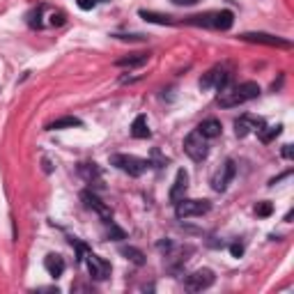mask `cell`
<instances>
[{
    "mask_svg": "<svg viewBox=\"0 0 294 294\" xmlns=\"http://www.w3.org/2000/svg\"><path fill=\"white\" fill-rule=\"evenodd\" d=\"M83 200H85L87 207L94 209V212H97V214H99L104 220H110V209H108L106 205H101V200L94 193H90V191H83Z\"/></svg>",
    "mask_w": 294,
    "mask_h": 294,
    "instance_id": "12",
    "label": "cell"
},
{
    "mask_svg": "<svg viewBox=\"0 0 294 294\" xmlns=\"http://www.w3.org/2000/svg\"><path fill=\"white\" fill-rule=\"evenodd\" d=\"M108 237H110V239H115V241H120V239H124V237H127V232H124L122 227H117V225H113V223H110V227H108Z\"/></svg>",
    "mask_w": 294,
    "mask_h": 294,
    "instance_id": "23",
    "label": "cell"
},
{
    "mask_svg": "<svg viewBox=\"0 0 294 294\" xmlns=\"http://www.w3.org/2000/svg\"><path fill=\"white\" fill-rule=\"evenodd\" d=\"M122 255L129 257L131 262H136V264H143V262H145V255H143L138 248H134V246H124V248H122Z\"/></svg>",
    "mask_w": 294,
    "mask_h": 294,
    "instance_id": "20",
    "label": "cell"
},
{
    "mask_svg": "<svg viewBox=\"0 0 294 294\" xmlns=\"http://www.w3.org/2000/svg\"><path fill=\"white\" fill-rule=\"evenodd\" d=\"M44 267H46V271L53 278H58V276H62V271H65V260H62L60 255H46L44 257Z\"/></svg>",
    "mask_w": 294,
    "mask_h": 294,
    "instance_id": "14",
    "label": "cell"
},
{
    "mask_svg": "<svg viewBox=\"0 0 294 294\" xmlns=\"http://www.w3.org/2000/svg\"><path fill=\"white\" fill-rule=\"evenodd\" d=\"M131 136H134V138H147V136H149L145 115H138V117L134 120V124H131Z\"/></svg>",
    "mask_w": 294,
    "mask_h": 294,
    "instance_id": "17",
    "label": "cell"
},
{
    "mask_svg": "<svg viewBox=\"0 0 294 294\" xmlns=\"http://www.w3.org/2000/svg\"><path fill=\"white\" fill-rule=\"evenodd\" d=\"M198 131H200L205 138H216V136H220V131H223V127H220L219 120H205L198 127Z\"/></svg>",
    "mask_w": 294,
    "mask_h": 294,
    "instance_id": "15",
    "label": "cell"
},
{
    "mask_svg": "<svg viewBox=\"0 0 294 294\" xmlns=\"http://www.w3.org/2000/svg\"><path fill=\"white\" fill-rule=\"evenodd\" d=\"M283 156H285V159H292V145L283 147Z\"/></svg>",
    "mask_w": 294,
    "mask_h": 294,
    "instance_id": "27",
    "label": "cell"
},
{
    "mask_svg": "<svg viewBox=\"0 0 294 294\" xmlns=\"http://www.w3.org/2000/svg\"><path fill=\"white\" fill-rule=\"evenodd\" d=\"M191 23H198V26H209L214 30H230L234 23V14L230 9H223V12H214V14H205V16H193Z\"/></svg>",
    "mask_w": 294,
    "mask_h": 294,
    "instance_id": "3",
    "label": "cell"
},
{
    "mask_svg": "<svg viewBox=\"0 0 294 294\" xmlns=\"http://www.w3.org/2000/svg\"><path fill=\"white\" fill-rule=\"evenodd\" d=\"M264 127V122L260 120V117H253V115H244V117H239V120L234 122V131H237V136L239 138H244V136H248L251 131H260V129Z\"/></svg>",
    "mask_w": 294,
    "mask_h": 294,
    "instance_id": "8",
    "label": "cell"
},
{
    "mask_svg": "<svg viewBox=\"0 0 294 294\" xmlns=\"http://www.w3.org/2000/svg\"><path fill=\"white\" fill-rule=\"evenodd\" d=\"M85 260H87V271H90V276H92V278H97V281H104V278H108V276H110V264L101 260L99 255L87 253Z\"/></svg>",
    "mask_w": 294,
    "mask_h": 294,
    "instance_id": "7",
    "label": "cell"
},
{
    "mask_svg": "<svg viewBox=\"0 0 294 294\" xmlns=\"http://www.w3.org/2000/svg\"><path fill=\"white\" fill-rule=\"evenodd\" d=\"M74 127H80L78 117H60V120H53V122H48V124H46L48 131H58V129H74Z\"/></svg>",
    "mask_w": 294,
    "mask_h": 294,
    "instance_id": "16",
    "label": "cell"
},
{
    "mask_svg": "<svg viewBox=\"0 0 294 294\" xmlns=\"http://www.w3.org/2000/svg\"><path fill=\"white\" fill-rule=\"evenodd\" d=\"M188 182V175H186V170H180L177 173V180H175V186L170 188V200L173 202H177V200H182L184 198V193H186V184Z\"/></svg>",
    "mask_w": 294,
    "mask_h": 294,
    "instance_id": "13",
    "label": "cell"
},
{
    "mask_svg": "<svg viewBox=\"0 0 294 294\" xmlns=\"http://www.w3.org/2000/svg\"><path fill=\"white\" fill-rule=\"evenodd\" d=\"M227 80H230V74L227 72H223V69H212V72L205 74V78H200V87L207 90V87L216 85L219 90H223V87L227 85Z\"/></svg>",
    "mask_w": 294,
    "mask_h": 294,
    "instance_id": "9",
    "label": "cell"
},
{
    "mask_svg": "<svg viewBox=\"0 0 294 294\" xmlns=\"http://www.w3.org/2000/svg\"><path fill=\"white\" fill-rule=\"evenodd\" d=\"M212 285H214V271H209V269H198L191 276H186V281H184V288L191 292H202Z\"/></svg>",
    "mask_w": 294,
    "mask_h": 294,
    "instance_id": "6",
    "label": "cell"
},
{
    "mask_svg": "<svg viewBox=\"0 0 294 294\" xmlns=\"http://www.w3.org/2000/svg\"><path fill=\"white\" fill-rule=\"evenodd\" d=\"M175 5H193V2H198V0H173Z\"/></svg>",
    "mask_w": 294,
    "mask_h": 294,
    "instance_id": "28",
    "label": "cell"
},
{
    "mask_svg": "<svg viewBox=\"0 0 294 294\" xmlns=\"http://www.w3.org/2000/svg\"><path fill=\"white\" fill-rule=\"evenodd\" d=\"M209 209H212L209 200H186V198H182V200L175 202V214H177V219L202 216V214H207Z\"/></svg>",
    "mask_w": 294,
    "mask_h": 294,
    "instance_id": "4",
    "label": "cell"
},
{
    "mask_svg": "<svg viewBox=\"0 0 294 294\" xmlns=\"http://www.w3.org/2000/svg\"><path fill=\"white\" fill-rule=\"evenodd\" d=\"M51 23H53V26H62V23H65L62 14H53V16H51Z\"/></svg>",
    "mask_w": 294,
    "mask_h": 294,
    "instance_id": "26",
    "label": "cell"
},
{
    "mask_svg": "<svg viewBox=\"0 0 294 294\" xmlns=\"http://www.w3.org/2000/svg\"><path fill=\"white\" fill-rule=\"evenodd\" d=\"M184 152L191 156L193 161H202L205 156H207V138L195 129V131H191V134L184 138Z\"/></svg>",
    "mask_w": 294,
    "mask_h": 294,
    "instance_id": "5",
    "label": "cell"
},
{
    "mask_svg": "<svg viewBox=\"0 0 294 294\" xmlns=\"http://www.w3.org/2000/svg\"><path fill=\"white\" fill-rule=\"evenodd\" d=\"M244 41H257V44H267V46H283V48H290V41L285 39H278L274 35H264V33H246L241 35Z\"/></svg>",
    "mask_w": 294,
    "mask_h": 294,
    "instance_id": "10",
    "label": "cell"
},
{
    "mask_svg": "<svg viewBox=\"0 0 294 294\" xmlns=\"http://www.w3.org/2000/svg\"><path fill=\"white\" fill-rule=\"evenodd\" d=\"M260 94V85L253 83V80H246L241 85H234V87H223L219 94V104L223 108H234L239 104H246V101L255 99Z\"/></svg>",
    "mask_w": 294,
    "mask_h": 294,
    "instance_id": "1",
    "label": "cell"
},
{
    "mask_svg": "<svg viewBox=\"0 0 294 294\" xmlns=\"http://www.w3.org/2000/svg\"><path fill=\"white\" fill-rule=\"evenodd\" d=\"M255 214L262 216V219H267V216L274 214V205H271V202H257V207H255Z\"/></svg>",
    "mask_w": 294,
    "mask_h": 294,
    "instance_id": "22",
    "label": "cell"
},
{
    "mask_svg": "<svg viewBox=\"0 0 294 294\" xmlns=\"http://www.w3.org/2000/svg\"><path fill=\"white\" fill-rule=\"evenodd\" d=\"M147 60H149L147 53H136L134 58H122V60H117L115 65H117V67H143Z\"/></svg>",
    "mask_w": 294,
    "mask_h": 294,
    "instance_id": "18",
    "label": "cell"
},
{
    "mask_svg": "<svg viewBox=\"0 0 294 294\" xmlns=\"http://www.w3.org/2000/svg\"><path fill=\"white\" fill-rule=\"evenodd\" d=\"M110 163H113L115 168H120L122 173L131 175V177H141L147 170V166H149L145 159H138V156H131V154H113V156H110Z\"/></svg>",
    "mask_w": 294,
    "mask_h": 294,
    "instance_id": "2",
    "label": "cell"
},
{
    "mask_svg": "<svg viewBox=\"0 0 294 294\" xmlns=\"http://www.w3.org/2000/svg\"><path fill=\"white\" fill-rule=\"evenodd\" d=\"M76 5L83 9V12H90V9H94V5H97V0H76Z\"/></svg>",
    "mask_w": 294,
    "mask_h": 294,
    "instance_id": "24",
    "label": "cell"
},
{
    "mask_svg": "<svg viewBox=\"0 0 294 294\" xmlns=\"http://www.w3.org/2000/svg\"><path fill=\"white\" fill-rule=\"evenodd\" d=\"M230 253H232V257H241V255H244V244H232V246H230Z\"/></svg>",
    "mask_w": 294,
    "mask_h": 294,
    "instance_id": "25",
    "label": "cell"
},
{
    "mask_svg": "<svg viewBox=\"0 0 294 294\" xmlns=\"http://www.w3.org/2000/svg\"><path fill=\"white\" fill-rule=\"evenodd\" d=\"M283 131V127H267V129H260L257 134H260V141L262 143H271L276 136Z\"/></svg>",
    "mask_w": 294,
    "mask_h": 294,
    "instance_id": "21",
    "label": "cell"
},
{
    "mask_svg": "<svg viewBox=\"0 0 294 294\" xmlns=\"http://www.w3.org/2000/svg\"><path fill=\"white\" fill-rule=\"evenodd\" d=\"M232 177H234V163H232V161H227L225 166H223L219 173L214 175V180H212V186H214V191H225Z\"/></svg>",
    "mask_w": 294,
    "mask_h": 294,
    "instance_id": "11",
    "label": "cell"
},
{
    "mask_svg": "<svg viewBox=\"0 0 294 294\" xmlns=\"http://www.w3.org/2000/svg\"><path fill=\"white\" fill-rule=\"evenodd\" d=\"M141 16L145 21H149V23H161V26H166V23H173V19L170 16H163V14H154V12H145V9H141Z\"/></svg>",
    "mask_w": 294,
    "mask_h": 294,
    "instance_id": "19",
    "label": "cell"
}]
</instances>
